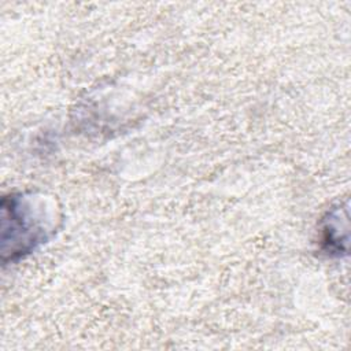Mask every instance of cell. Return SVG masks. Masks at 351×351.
Segmentation results:
<instances>
[{
    "mask_svg": "<svg viewBox=\"0 0 351 351\" xmlns=\"http://www.w3.org/2000/svg\"><path fill=\"white\" fill-rule=\"evenodd\" d=\"M30 197L23 196H11L3 202V222H10V226L3 225V233L10 236L3 237L4 244L11 243V258L15 255L21 256L32 250L38 243H43L47 239V222H43V218L38 213H34Z\"/></svg>",
    "mask_w": 351,
    "mask_h": 351,
    "instance_id": "cell-1",
    "label": "cell"
}]
</instances>
